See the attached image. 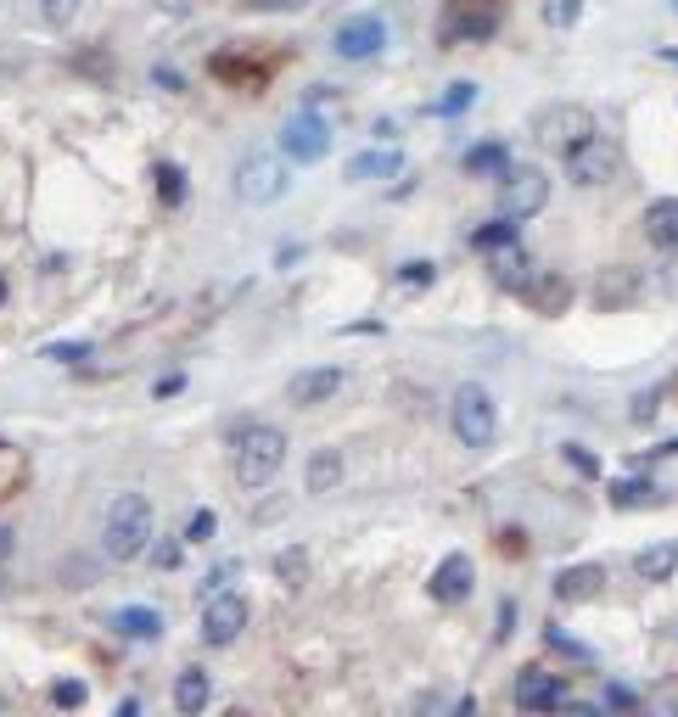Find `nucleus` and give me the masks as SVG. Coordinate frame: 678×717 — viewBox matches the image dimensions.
I'll return each instance as SVG.
<instances>
[{
    "label": "nucleus",
    "mask_w": 678,
    "mask_h": 717,
    "mask_svg": "<svg viewBox=\"0 0 678 717\" xmlns=\"http://www.w3.org/2000/svg\"><path fill=\"white\" fill-rule=\"evenodd\" d=\"M578 12H583V0H550V6H544V17H550L555 29H572Z\"/></svg>",
    "instance_id": "32"
},
{
    "label": "nucleus",
    "mask_w": 678,
    "mask_h": 717,
    "mask_svg": "<svg viewBox=\"0 0 678 717\" xmlns=\"http://www.w3.org/2000/svg\"><path fill=\"white\" fill-rule=\"evenodd\" d=\"M297 6H309V0H253V12H297Z\"/></svg>",
    "instance_id": "39"
},
{
    "label": "nucleus",
    "mask_w": 678,
    "mask_h": 717,
    "mask_svg": "<svg viewBox=\"0 0 678 717\" xmlns=\"http://www.w3.org/2000/svg\"><path fill=\"white\" fill-rule=\"evenodd\" d=\"M471 594V561L466 555H443V566L432 572V600L438 605H454Z\"/></svg>",
    "instance_id": "15"
},
{
    "label": "nucleus",
    "mask_w": 678,
    "mask_h": 717,
    "mask_svg": "<svg viewBox=\"0 0 678 717\" xmlns=\"http://www.w3.org/2000/svg\"><path fill=\"white\" fill-rule=\"evenodd\" d=\"M662 62H673V68H678V51H662Z\"/></svg>",
    "instance_id": "44"
},
{
    "label": "nucleus",
    "mask_w": 678,
    "mask_h": 717,
    "mask_svg": "<svg viewBox=\"0 0 678 717\" xmlns=\"http://www.w3.org/2000/svg\"><path fill=\"white\" fill-rule=\"evenodd\" d=\"M656 482H645V477H622V482H611V505L617 510H634V505H650L656 499Z\"/></svg>",
    "instance_id": "25"
},
{
    "label": "nucleus",
    "mask_w": 678,
    "mask_h": 717,
    "mask_svg": "<svg viewBox=\"0 0 678 717\" xmlns=\"http://www.w3.org/2000/svg\"><path fill=\"white\" fill-rule=\"evenodd\" d=\"M533 135L550 146V152H572L583 135H594V113L578 107V101H555V107H544V113L533 118Z\"/></svg>",
    "instance_id": "5"
},
{
    "label": "nucleus",
    "mask_w": 678,
    "mask_h": 717,
    "mask_svg": "<svg viewBox=\"0 0 678 717\" xmlns=\"http://www.w3.org/2000/svg\"><path fill=\"white\" fill-rule=\"evenodd\" d=\"M208 695H213L208 673H180V678H174V706H180V712H202Z\"/></svg>",
    "instance_id": "23"
},
{
    "label": "nucleus",
    "mask_w": 678,
    "mask_h": 717,
    "mask_svg": "<svg viewBox=\"0 0 678 717\" xmlns=\"http://www.w3.org/2000/svg\"><path fill=\"white\" fill-rule=\"evenodd\" d=\"M157 6H163V12H174V17H180V12H191V0H157Z\"/></svg>",
    "instance_id": "42"
},
{
    "label": "nucleus",
    "mask_w": 678,
    "mask_h": 717,
    "mask_svg": "<svg viewBox=\"0 0 678 717\" xmlns=\"http://www.w3.org/2000/svg\"><path fill=\"white\" fill-rule=\"evenodd\" d=\"M639 297V275L634 269H606V275H600V286H594V303H600V309H628V303H634Z\"/></svg>",
    "instance_id": "17"
},
{
    "label": "nucleus",
    "mask_w": 678,
    "mask_h": 717,
    "mask_svg": "<svg viewBox=\"0 0 678 717\" xmlns=\"http://www.w3.org/2000/svg\"><path fill=\"white\" fill-rule=\"evenodd\" d=\"M566 157V174L578 185H606L611 174L622 169V146L617 141H606V135H583L572 152H561Z\"/></svg>",
    "instance_id": "7"
},
{
    "label": "nucleus",
    "mask_w": 678,
    "mask_h": 717,
    "mask_svg": "<svg viewBox=\"0 0 678 717\" xmlns=\"http://www.w3.org/2000/svg\"><path fill=\"white\" fill-rule=\"evenodd\" d=\"M600 583H606V572L600 566H566L561 577H555V600H594L600 594Z\"/></svg>",
    "instance_id": "18"
},
{
    "label": "nucleus",
    "mask_w": 678,
    "mask_h": 717,
    "mask_svg": "<svg viewBox=\"0 0 678 717\" xmlns=\"http://www.w3.org/2000/svg\"><path fill=\"white\" fill-rule=\"evenodd\" d=\"M566 460L578 465L583 477H600V460H594V454H589V449H578V443H566Z\"/></svg>",
    "instance_id": "37"
},
{
    "label": "nucleus",
    "mask_w": 678,
    "mask_h": 717,
    "mask_svg": "<svg viewBox=\"0 0 678 717\" xmlns=\"http://www.w3.org/2000/svg\"><path fill=\"white\" fill-rule=\"evenodd\" d=\"M40 12L51 29H62V23H73V12H79V0H40Z\"/></svg>",
    "instance_id": "34"
},
{
    "label": "nucleus",
    "mask_w": 678,
    "mask_h": 717,
    "mask_svg": "<svg viewBox=\"0 0 678 717\" xmlns=\"http://www.w3.org/2000/svg\"><path fill=\"white\" fill-rule=\"evenodd\" d=\"M499 0H449L443 12V45H482L499 34Z\"/></svg>",
    "instance_id": "3"
},
{
    "label": "nucleus",
    "mask_w": 678,
    "mask_h": 717,
    "mask_svg": "<svg viewBox=\"0 0 678 717\" xmlns=\"http://www.w3.org/2000/svg\"><path fill=\"white\" fill-rule=\"evenodd\" d=\"M466 169H471V174H505V169H510V152H505L499 141L471 146V152H466Z\"/></svg>",
    "instance_id": "26"
},
{
    "label": "nucleus",
    "mask_w": 678,
    "mask_h": 717,
    "mask_svg": "<svg viewBox=\"0 0 678 717\" xmlns=\"http://www.w3.org/2000/svg\"><path fill=\"white\" fill-rule=\"evenodd\" d=\"M236 197L247 202V208H264V202H281L286 197V169H281V157H241L236 163Z\"/></svg>",
    "instance_id": "6"
},
{
    "label": "nucleus",
    "mask_w": 678,
    "mask_h": 717,
    "mask_svg": "<svg viewBox=\"0 0 678 717\" xmlns=\"http://www.w3.org/2000/svg\"><path fill=\"white\" fill-rule=\"evenodd\" d=\"M449 415H454V437H460L466 449H488V443H494L499 415H494V398L482 393V387H460Z\"/></svg>",
    "instance_id": "4"
},
{
    "label": "nucleus",
    "mask_w": 678,
    "mask_h": 717,
    "mask_svg": "<svg viewBox=\"0 0 678 717\" xmlns=\"http://www.w3.org/2000/svg\"><path fill=\"white\" fill-rule=\"evenodd\" d=\"M382 45H387V23H382L376 12L337 23V57H342V62H370Z\"/></svg>",
    "instance_id": "11"
},
{
    "label": "nucleus",
    "mask_w": 678,
    "mask_h": 717,
    "mask_svg": "<svg viewBox=\"0 0 678 717\" xmlns=\"http://www.w3.org/2000/svg\"><path fill=\"white\" fill-rule=\"evenodd\" d=\"M275 577H281L286 589H303V577H309V561H303L297 549H281V555H275Z\"/></svg>",
    "instance_id": "28"
},
{
    "label": "nucleus",
    "mask_w": 678,
    "mask_h": 717,
    "mask_svg": "<svg viewBox=\"0 0 678 717\" xmlns=\"http://www.w3.org/2000/svg\"><path fill=\"white\" fill-rule=\"evenodd\" d=\"M0 303H6V281H0Z\"/></svg>",
    "instance_id": "45"
},
{
    "label": "nucleus",
    "mask_w": 678,
    "mask_h": 717,
    "mask_svg": "<svg viewBox=\"0 0 678 717\" xmlns=\"http://www.w3.org/2000/svg\"><path fill=\"white\" fill-rule=\"evenodd\" d=\"M516 706H522V712H555V706H566V678L527 667V673L516 678Z\"/></svg>",
    "instance_id": "13"
},
{
    "label": "nucleus",
    "mask_w": 678,
    "mask_h": 717,
    "mask_svg": "<svg viewBox=\"0 0 678 717\" xmlns=\"http://www.w3.org/2000/svg\"><path fill=\"white\" fill-rule=\"evenodd\" d=\"M286 465V432L281 426H247L236 437V482L241 488H269Z\"/></svg>",
    "instance_id": "2"
},
{
    "label": "nucleus",
    "mask_w": 678,
    "mask_h": 717,
    "mask_svg": "<svg viewBox=\"0 0 678 717\" xmlns=\"http://www.w3.org/2000/svg\"><path fill=\"white\" fill-rule=\"evenodd\" d=\"M157 197H163V208H180L185 202V169L180 163H163V169H157Z\"/></svg>",
    "instance_id": "27"
},
{
    "label": "nucleus",
    "mask_w": 678,
    "mask_h": 717,
    "mask_svg": "<svg viewBox=\"0 0 678 717\" xmlns=\"http://www.w3.org/2000/svg\"><path fill=\"white\" fill-rule=\"evenodd\" d=\"M113 628L124 633V639H157V633H163V611H152V605H124L113 617Z\"/></svg>",
    "instance_id": "21"
},
{
    "label": "nucleus",
    "mask_w": 678,
    "mask_h": 717,
    "mask_svg": "<svg viewBox=\"0 0 678 717\" xmlns=\"http://www.w3.org/2000/svg\"><path fill=\"white\" fill-rule=\"evenodd\" d=\"M281 152L292 157V163H303V169L320 163V157L331 152V124H325L320 113H309V107L292 113V118H286V129H281Z\"/></svg>",
    "instance_id": "9"
},
{
    "label": "nucleus",
    "mask_w": 678,
    "mask_h": 717,
    "mask_svg": "<svg viewBox=\"0 0 678 717\" xmlns=\"http://www.w3.org/2000/svg\"><path fill=\"white\" fill-rule=\"evenodd\" d=\"M45 359H57V365H73V359H90V342H57V348H45Z\"/></svg>",
    "instance_id": "35"
},
{
    "label": "nucleus",
    "mask_w": 678,
    "mask_h": 717,
    "mask_svg": "<svg viewBox=\"0 0 678 717\" xmlns=\"http://www.w3.org/2000/svg\"><path fill=\"white\" fill-rule=\"evenodd\" d=\"M51 701H57L62 712H79V706H85V684H79V678H62V684H51Z\"/></svg>",
    "instance_id": "31"
},
{
    "label": "nucleus",
    "mask_w": 678,
    "mask_h": 717,
    "mask_svg": "<svg viewBox=\"0 0 678 717\" xmlns=\"http://www.w3.org/2000/svg\"><path fill=\"white\" fill-rule=\"evenodd\" d=\"M645 236H650V247L678 253V197L650 202V208H645Z\"/></svg>",
    "instance_id": "16"
},
{
    "label": "nucleus",
    "mask_w": 678,
    "mask_h": 717,
    "mask_svg": "<svg viewBox=\"0 0 678 717\" xmlns=\"http://www.w3.org/2000/svg\"><path fill=\"white\" fill-rule=\"evenodd\" d=\"M213 533H219V516H213V510H191V521H185V544H208Z\"/></svg>",
    "instance_id": "29"
},
{
    "label": "nucleus",
    "mask_w": 678,
    "mask_h": 717,
    "mask_svg": "<svg viewBox=\"0 0 678 717\" xmlns=\"http://www.w3.org/2000/svg\"><path fill=\"white\" fill-rule=\"evenodd\" d=\"M516 241H522V230H516V219H494V225H482L477 236H471V247H477V253H499V247H516Z\"/></svg>",
    "instance_id": "24"
},
{
    "label": "nucleus",
    "mask_w": 678,
    "mask_h": 717,
    "mask_svg": "<svg viewBox=\"0 0 678 717\" xmlns=\"http://www.w3.org/2000/svg\"><path fill=\"white\" fill-rule=\"evenodd\" d=\"M673 12H678V0H673Z\"/></svg>",
    "instance_id": "46"
},
{
    "label": "nucleus",
    "mask_w": 678,
    "mask_h": 717,
    "mask_svg": "<svg viewBox=\"0 0 678 717\" xmlns=\"http://www.w3.org/2000/svg\"><path fill=\"white\" fill-rule=\"evenodd\" d=\"M505 555H527V538L522 533H505Z\"/></svg>",
    "instance_id": "41"
},
{
    "label": "nucleus",
    "mask_w": 678,
    "mask_h": 717,
    "mask_svg": "<svg viewBox=\"0 0 678 717\" xmlns=\"http://www.w3.org/2000/svg\"><path fill=\"white\" fill-rule=\"evenodd\" d=\"M678 572V544H650L634 555V577L639 583H667Z\"/></svg>",
    "instance_id": "19"
},
{
    "label": "nucleus",
    "mask_w": 678,
    "mask_h": 717,
    "mask_svg": "<svg viewBox=\"0 0 678 717\" xmlns=\"http://www.w3.org/2000/svg\"><path fill=\"white\" fill-rule=\"evenodd\" d=\"M292 404H303V409H314V404H325V398H337L342 393V370L337 365H320V370H297L292 376Z\"/></svg>",
    "instance_id": "14"
},
{
    "label": "nucleus",
    "mask_w": 678,
    "mask_h": 717,
    "mask_svg": "<svg viewBox=\"0 0 678 717\" xmlns=\"http://www.w3.org/2000/svg\"><path fill=\"white\" fill-rule=\"evenodd\" d=\"M303 482H309V493H337L342 488V449H314Z\"/></svg>",
    "instance_id": "20"
},
{
    "label": "nucleus",
    "mask_w": 678,
    "mask_h": 717,
    "mask_svg": "<svg viewBox=\"0 0 678 717\" xmlns=\"http://www.w3.org/2000/svg\"><path fill=\"white\" fill-rule=\"evenodd\" d=\"M656 409H662V393H639V398H634V409H628V415H634V421L645 426V421H656Z\"/></svg>",
    "instance_id": "36"
},
{
    "label": "nucleus",
    "mask_w": 678,
    "mask_h": 717,
    "mask_svg": "<svg viewBox=\"0 0 678 717\" xmlns=\"http://www.w3.org/2000/svg\"><path fill=\"white\" fill-rule=\"evenodd\" d=\"M152 85H157V90H180V73H174V68H157Z\"/></svg>",
    "instance_id": "40"
},
{
    "label": "nucleus",
    "mask_w": 678,
    "mask_h": 717,
    "mask_svg": "<svg viewBox=\"0 0 678 717\" xmlns=\"http://www.w3.org/2000/svg\"><path fill=\"white\" fill-rule=\"evenodd\" d=\"M499 202H505L510 219H533L544 202H550V174L522 163V169H505L499 174Z\"/></svg>",
    "instance_id": "8"
},
{
    "label": "nucleus",
    "mask_w": 678,
    "mask_h": 717,
    "mask_svg": "<svg viewBox=\"0 0 678 717\" xmlns=\"http://www.w3.org/2000/svg\"><path fill=\"white\" fill-rule=\"evenodd\" d=\"M146 555H152L157 572H174V566H180V544H174V538H163V544H146Z\"/></svg>",
    "instance_id": "33"
},
{
    "label": "nucleus",
    "mask_w": 678,
    "mask_h": 717,
    "mask_svg": "<svg viewBox=\"0 0 678 717\" xmlns=\"http://www.w3.org/2000/svg\"><path fill=\"white\" fill-rule=\"evenodd\" d=\"M432 275H438V269L426 264V258H415V264H404V281H410V286H426V281H432Z\"/></svg>",
    "instance_id": "38"
},
{
    "label": "nucleus",
    "mask_w": 678,
    "mask_h": 717,
    "mask_svg": "<svg viewBox=\"0 0 678 717\" xmlns=\"http://www.w3.org/2000/svg\"><path fill=\"white\" fill-rule=\"evenodd\" d=\"M146 544H152V505H146V493H118L107 505V521H101V549L113 561H135V555H146Z\"/></svg>",
    "instance_id": "1"
},
{
    "label": "nucleus",
    "mask_w": 678,
    "mask_h": 717,
    "mask_svg": "<svg viewBox=\"0 0 678 717\" xmlns=\"http://www.w3.org/2000/svg\"><path fill=\"white\" fill-rule=\"evenodd\" d=\"M241 628H247V600L241 594H213V600H202V639L208 645H236Z\"/></svg>",
    "instance_id": "10"
},
{
    "label": "nucleus",
    "mask_w": 678,
    "mask_h": 717,
    "mask_svg": "<svg viewBox=\"0 0 678 717\" xmlns=\"http://www.w3.org/2000/svg\"><path fill=\"white\" fill-rule=\"evenodd\" d=\"M471 101H477V85H466V79H460V85H449V96L438 101V113H443V118H454V113H466Z\"/></svg>",
    "instance_id": "30"
},
{
    "label": "nucleus",
    "mask_w": 678,
    "mask_h": 717,
    "mask_svg": "<svg viewBox=\"0 0 678 717\" xmlns=\"http://www.w3.org/2000/svg\"><path fill=\"white\" fill-rule=\"evenodd\" d=\"M522 297H527V309L533 314H566L572 309V281H566L561 269H538V275H527L522 281Z\"/></svg>",
    "instance_id": "12"
},
{
    "label": "nucleus",
    "mask_w": 678,
    "mask_h": 717,
    "mask_svg": "<svg viewBox=\"0 0 678 717\" xmlns=\"http://www.w3.org/2000/svg\"><path fill=\"white\" fill-rule=\"evenodd\" d=\"M393 174H404V157L387 146V152H365L348 163V180H393Z\"/></svg>",
    "instance_id": "22"
},
{
    "label": "nucleus",
    "mask_w": 678,
    "mask_h": 717,
    "mask_svg": "<svg viewBox=\"0 0 678 717\" xmlns=\"http://www.w3.org/2000/svg\"><path fill=\"white\" fill-rule=\"evenodd\" d=\"M6 555H12V533H6V527H0V561H6Z\"/></svg>",
    "instance_id": "43"
}]
</instances>
